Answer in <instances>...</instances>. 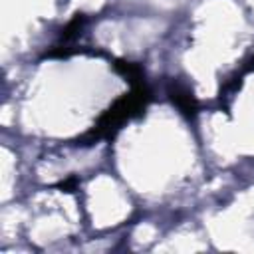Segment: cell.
Here are the masks:
<instances>
[{"label":"cell","instance_id":"obj_3","mask_svg":"<svg viewBox=\"0 0 254 254\" xmlns=\"http://www.w3.org/2000/svg\"><path fill=\"white\" fill-rule=\"evenodd\" d=\"M115 69L121 71L133 85L135 83H143V69H141V65L131 64V62H115Z\"/></svg>","mask_w":254,"mask_h":254},{"label":"cell","instance_id":"obj_2","mask_svg":"<svg viewBox=\"0 0 254 254\" xmlns=\"http://www.w3.org/2000/svg\"><path fill=\"white\" fill-rule=\"evenodd\" d=\"M171 97H173V101L177 103V107H179L183 113L192 115V113L196 111V101H194L192 93H190L187 87H183V85H173V87H171Z\"/></svg>","mask_w":254,"mask_h":254},{"label":"cell","instance_id":"obj_4","mask_svg":"<svg viewBox=\"0 0 254 254\" xmlns=\"http://www.w3.org/2000/svg\"><path fill=\"white\" fill-rule=\"evenodd\" d=\"M81 24H83V16L81 14H75V18L62 30V42H67V40H71L77 32H79V28H81Z\"/></svg>","mask_w":254,"mask_h":254},{"label":"cell","instance_id":"obj_1","mask_svg":"<svg viewBox=\"0 0 254 254\" xmlns=\"http://www.w3.org/2000/svg\"><path fill=\"white\" fill-rule=\"evenodd\" d=\"M149 101V91L145 87V83H135L131 93L123 95L121 99H117L95 123V127L85 135V139H99V137H107L111 135L125 119L141 113L145 109Z\"/></svg>","mask_w":254,"mask_h":254}]
</instances>
